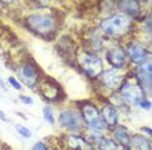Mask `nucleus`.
<instances>
[{"instance_id": "f257e3e1", "label": "nucleus", "mask_w": 152, "mask_h": 150, "mask_svg": "<svg viewBox=\"0 0 152 150\" xmlns=\"http://www.w3.org/2000/svg\"><path fill=\"white\" fill-rule=\"evenodd\" d=\"M102 34L113 39H121L127 35L133 29V18L124 13H116L107 18H103L99 23Z\"/></svg>"}, {"instance_id": "f03ea898", "label": "nucleus", "mask_w": 152, "mask_h": 150, "mask_svg": "<svg viewBox=\"0 0 152 150\" xmlns=\"http://www.w3.org/2000/svg\"><path fill=\"white\" fill-rule=\"evenodd\" d=\"M26 26L29 27L30 31L42 36L51 35L57 29V23L53 17L50 14H42V13L30 14L26 18Z\"/></svg>"}, {"instance_id": "7ed1b4c3", "label": "nucleus", "mask_w": 152, "mask_h": 150, "mask_svg": "<svg viewBox=\"0 0 152 150\" xmlns=\"http://www.w3.org/2000/svg\"><path fill=\"white\" fill-rule=\"evenodd\" d=\"M77 62L79 67L82 69V71L88 78H92V79L98 78L100 73L103 71V60L92 52H87V50L78 52Z\"/></svg>"}, {"instance_id": "20e7f679", "label": "nucleus", "mask_w": 152, "mask_h": 150, "mask_svg": "<svg viewBox=\"0 0 152 150\" xmlns=\"http://www.w3.org/2000/svg\"><path fill=\"white\" fill-rule=\"evenodd\" d=\"M120 94L129 105H139L146 98V92L140 87L137 79L125 78L120 87Z\"/></svg>"}, {"instance_id": "39448f33", "label": "nucleus", "mask_w": 152, "mask_h": 150, "mask_svg": "<svg viewBox=\"0 0 152 150\" xmlns=\"http://www.w3.org/2000/svg\"><path fill=\"white\" fill-rule=\"evenodd\" d=\"M81 115L85 124L94 132L102 133L108 129V125L100 117V111L92 104H83L81 107Z\"/></svg>"}, {"instance_id": "423d86ee", "label": "nucleus", "mask_w": 152, "mask_h": 150, "mask_svg": "<svg viewBox=\"0 0 152 150\" xmlns=\"http://www.w3.org/2000/svg\"><path fill=\"white\" fill-rule=\"evenodd\" d=\"M58 123L72 132H78L85 127L81 111L75 110V109H66V110L61 111L58 115Z\"/></svg>"}, {"instance_id": "0eeeda50", "label": "nucleus", "mask_w": 152, "mask_h": 150, "mask_svg": "<svg viewBox=\"0 0 152 150\" xmlns=\"http://www.w3.org/2000/svg\"><path fill=\"white\" fill-rule=\"evenodd\" d=\"M99 81L104 87L109 88L112 91L120 89L121 84L125 80V75L121 73V69H116V67H110L108 70H104L100 73L98 76Z\"/></svg>"}, {"instance_id": "6e6552de", "label": "nucleus", "mask_w": 152, "mask_h": 150, "mask_svg": "<svg viewBox=\"0 0 152 150\" xmlns=\"http://www.w3.org/2000/svg\"><path fill=\"white\" fill-rule=\"evenodd\" d=\"M17 74L22 83L30 88H34L39 83V71L30 62H23L20 65L17 69Z\"/></svg>"}, {"instance_id": "1a4fd4ad", "label": "nucleus", "mask_w": 152, "mask_h": 150, "mask_svg": "<svg viewBox=\"0 0 152 150\" xmlns=\"http://www.w3.org/2000/svg\"><path fill=\"white\" fill-rule=\"evenodd\" d=\"M151 60H147L144 63L138 65L135 67V79L144 92L151 93V80H152V71H151Z\"/></svg>"}, {"instance_id": "9d476101", "label": "nucleus", "mask_w": 152, "mask_h": 150, "mask_svg": "<svg viewBox=\"0 0 152 150\" xmlns=\"http://www.w3.org/2000/svg\"><path fill=\"white\" fill-rule=\"evenodd\" d=\"M126 56H129V58L131 60V62L138 65L144 63L147 60H150V52L146 49V47L142 45L139 43H129L126 47Z\"/></svg>"}, {"instance_id": "9b49d317", "label": "nucleus", "mask_w": 152, "mask_h": 150, "mask_svg": "<svg viewBox=\"0 0 152 150\" xmlns=\"http://www.w3.org/2000/svg\"><path fill=\"white\" fill-rule=\"evenodd\" d=\"M108 62L112 65V67H116V69H122L125 66L126 62V52L125 49L122 48L121 45H113L107 50L105 54Z\"/></svg>"}, {"instance_id": "f8f14e48", "label": "nucleus", "mask_w": 152, "mask_h": 150, "mask_svg": "<svg viewBox=\"0 0 152 150\" xmlns=\"http://www.w3.org/2000/svg\"><path fill=\"white\" fill-rule=\"evenodd\" d=\"M117 5H118L121 13L131 17V18L138 17L142 12L139 0H117Z\"/></svg>"}, {"instance_id": "ddd939ff", "label": "nucleus", "mask_w": 152, "mask_h": 150, "mask_svg": "<svg viewBox=\"0 0 152 150\" xmlns=\"http://www.w3.org/2000/svg\"><path fill=\"white\" fill-rule=\"evenodd\" d=\"M100 117L105 122V124L110 125V127H115L118 123V111L116 110V107L113 105L107 104L102 107V111H100Z\"/></svg>"}, {"instance_id": "4468645a", "label": "nucleus", "mask_w": 152, "mask_h": 150, "mask_svg": "<svg viewBox=\"0 0 152 150\" xmlns=\"http://www.w3.org/2000/svg\"><path fill=\"white\" fill-rule=\"evenodd\" d=\"M66 144L69 149L73 150H92V145L79 135H69L66 137Z\"/></svg>"}, {"instance_id": "2eb2a0df", "label": "nucleus", "mask_w": 152, "mask_h": 150, "mask_svg": "<svg viewBox=\"0 0 152 150\" xmlns=\"http://www.w3.org/2000/svg\"><path fill=\"white\" fill-rule=\"evenodd\" d=\"M130 132L129 129L125 127H115L112 131V140L116 144H120L122 146L127 148L129 146V141H130Z\"/></svg>"}, {"instance_id": "dca6fc26", "label": "nucleus", "mask_w": 152, "mask_h": 150, "mask_svg": "<svg viewBox=\"0 0 152 150\" xmlns=\"http://www.w3.org/2000/svg\"><path fill=\"white\" fill-rule=\"evenodd\" d=\"M127 148H130L131 150H151V142L144 136L134 135L133 137H130Z\"/></svg>"}, {"instance_id": "f3484780", "label": "nucleus", "mask_w": 152, "mask_h": 150, "mask_svg": "<svg viewBox=\"0 0 152 150\" xmlns=\"http://www.w3.org/2000/svg\"><path fill=\"white\" fill-rule=\"evenodd\" d=\"M40 93L44 96V98L47 100H57L58 97V87L56 84H51V83H42L40 86Z\"/></svg>"}, {"instance_id": "a211bd4d", "label": "nucleus", "mask_w": 152, "mask_h": 150, "mask_svg": "<svg viewBox=\"0 0 152 150\" xmlns=\"http://www.w3.org/2000/svg\"><path fill=\"white\" fill-rule=\"evenodd\" d=\"M94 142H95V146L99 150H116L117 149V144L112 138H108V137L98 136L94 140Z\"/></svg>"}, {"instance_id": "6ab92c4d", "label": "nucleus", "mask_w": 152, "mask_h": 150, "mask_svg": "<svg viewBox=\"0 0 152 150\" xmlns=\"http://www.w3.org/2000/svg\"><path fill=\"white\" fill-rule=\"evenodd\" d=\"M43 117L46 119V122H48L50 124H55L56 119H55V115H53V110L51 106H44L43 107Z\"/></svg>"}, {"instance_id": "aec40b11", "label": "nucleus", "mask_w": 152, "mask_h": 150, "mask_svg": "<svg viewBox=\"0 0 152 150\" xmlns=\"http://www.w3.org/2000/svg\"><path fill=\"white\" fill-rule=\"evenodd\" d=\"M16 131L18 132L22 137H25V138H30V137H31V131H30L27 127H23V125L17 124L16 125Z\"/></svg>"}, {"instance_id": "412c9836", "label": "nucleus", "mask_w": 152, "mask_h": 150, "mask_svg": "<svg viewBox=\"0 0 152 150\" xmlns=\"http://www.w3.org/2000/svg\"><path fill=\"white\" fill-rule=\"evenodd\" d=\"M8 81H9V84L15 88V89H18V91H21L22 89V86L20 84V81L16 79V78H13V76H9L8 78Z\"/></svg>"}, {"instance_id": "4be33fe9", "label": "nucleus", "mask_w": 152, "mask_h": 150, "mask_svg": "<svg viewBox=\"0 0 152 150\" xmlns=\"http://www.w3.org/2000/svg\"><path fill=\"white\" fill-rule=\"evenodd\" d=\"M33 150H51V149L48 148L47 145H44L43 142H37V144L33 146Z\"/></svg>"}, {"instance_id": "5701e85b", "label": "nucleus", "mask_w": 152, "mask_h": 150, "mask_svg": "<svg viewBox=\"0 0 152 150\" xmlns=\"http://www.w3.org/2000/svg\"><path fill=\"white\" fill-rule=\"evenodd\" d=\"M138 106H140L142 109H146V110H148V109L151 107V101H150V100H147V98H144V100L142 101L140 104L138 105Z\"/></svg>"}, {"instance_id": "b1692460", "label": "nucleus", "mask_w": 152, "mask_h": 150, "mask_svg": "<svg viewBox=\"0 0 152 150\" xmlns=\"http://www.w3.org/2000/svg\"><path fill=\"white\" fill-rule=\"evenodd\" d=\"M20 100H21L22 102H25V104H27V105H33L34 104V100L31 97H27V96H21L20 97Z\"/></svg>"}, {"instance_id": "393cba45", "label": "nucleus", "mask_w": 152, "mask_h": 150, "mask_svg": "<svg viewBox=\"0 0 152 150\" xmlns=\"http://www.w3.org/2000/svg\"><path fill=\"white\" fill-rule=\"evenodd\" d=\"M142 131L147 132V133H148V136H151V129H150V128H143V129H142Z\"/></svg>"}, {"instance_id": "a878e982", "label": "nucleus", "mask_w": 152, "mask_h": 150, "mask_svg": "<svg viewBox=\"0 0 152 150\" xmlns=\"http://www.w3.org/2000/svg\"><path fill=\"white\" fill-rule=\"evenodd\" d=\"M0 88H3V89H5V86H4V81L1 80V78H0Z\"/></svg>"}, {"instance_id": "bb28decb", "label": "nucleus", "mask_w": 152, "mask_h": 150, "mask_svg": "<svg viewBox=\"0 0 152 150\" xmlns=\"http://www.w3.org/2000/svg\"><path fill=\"white\" fill-rule=\"evenodd\" d=\"M3 3H7V4H9V3H13L15 1V0H1Z\"/></svg>"}, {"instance_id": "cd10ccee", "label": "nucleus", "mask_w": 152, "mask_h": 150, "mask_svg": "<svg viewBox=\"0 0 152 150\" xmlns=\"http://www.w3.org/2000/svg\"><path fill=\"white\" fill-rule=\"evenodd\" d=\"M124 150H129V149H124Z\"/></svg>"}]
</instances>
